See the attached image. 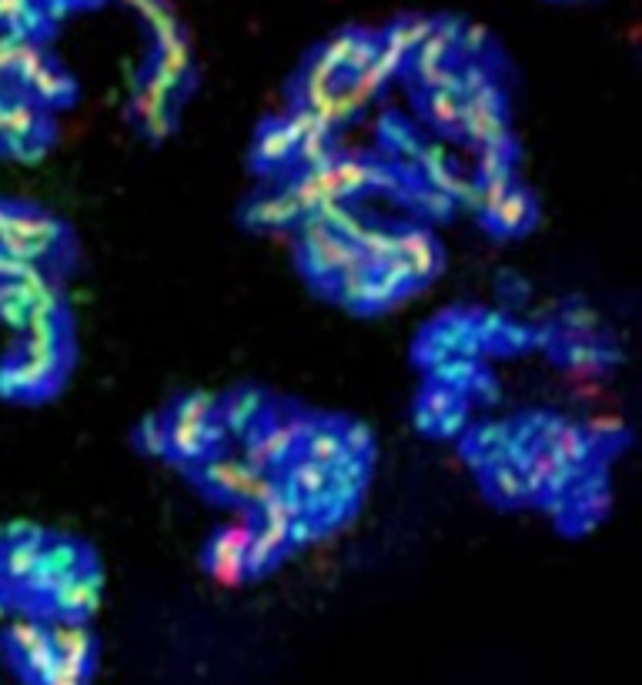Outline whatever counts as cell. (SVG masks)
<instances>
[{
	"mask_svg": "<svg viewBox=\"0 0 642 685\" xmlns=\"http://www.w3.org/2000/svg\"><path fill=\"white\" fill-rule=\"evenodd\" d=\"M462 104L465 97L459 87H445V91H432L425 94V117L435 131H455L459 134L462 124Z\"/></svg>",
	"mask_w": 642,
	"mask_h": 685,
	"instance_id": "obj_14",
	"label": "cell"
},
{
	"mask_svg": "<svg viewBox=\"0 0 642 685\" xmlns=\"http://www.w3.org/2000/svg\"><path fill=\"white\" fill-rule=\"evenodd\" d=\"M479 221L489 231H495V234H519V231H525L535 221V201H532V194L525 191L522 184H512V188L505 191L502 198L495 201Z\"/></svg>",
	"mask_w": 642,
	"mask_h": 685,
	"instance_id": "obj_4",
	"label": "cell"
},
{
	"mask_svg": "<svg viewBox=\"0 0 642 685\" xmlns=\"http://www.w3.org/2000/svg\"><path fill=\"white\" fill-rule=\"evenodd\" d=\"M301 455H308L311 462L318 465H335L338 458H345V442H342V422H321L315 418L305 435V442H301Z\"/></svg>",
	"mask_w": 642,
	"mask_h": 685,
	"instance_id": "obj_10",
	"label": "cell"
},
{
	"mask_svg": "<svg viewBox=\"0 0 642 685\" xmlns=\"http://www.w3.org/2000/svg\"><path fill=\"white\" fill-rule=\"evenodd\" d=\"M44 685H87V665L71 662V659H61V655H57L54 675Z\"/></svg>",
	"mask_w": 642,
	"mask_h": 685,
	"instance_id": "obj_20",
	"label": "cell"
},
{
	"mask_svg": "<svg viewBox=\"0 0 642 685\" xmlns=\"http://www.w3.org/2000/svg\"><path fill=\"white\" fill-rule=\"evenodd\" d=\"M44 545L41 542H14V545L0 548V579L7 585H24L31 579V572L37 569V562H41Z\"/></svg>",
	"mask_w": 642,
	"mask_h": 685,
	"instance_id": "obj_12",
	"label": "cell"
},
{
	"mask_svg": "<svg viewBox=\"0 0 642 685\" xmlns=\"http://www.w3.org/2000/svg\"><path fill=\"white\" fill-rule=\"evenodd\" d=\"M134 442L148 455L168 458V418H148V422H141L138 432H134Z\"/></svg>",
	"mask_w": 642,
	"mask_h": 685,
	"instance_id": "obj_18",
	"label": "cell"
},
{
	"mask_svg": "<svg viewBox=\"0 0 642 685\" xmlns=\"http://www.w3.org/2000/svg\"><path fill=\"white\" fill-rule=\"evenodd\" d=\"M47 635H51V645L61 659L91 665L94 639H91V632H87V625L74 622V619H61V622H54V629H47Z\"/></svg>",
	"mask_w": 642,
	"mask_h": 685,
	"instance_id": "obj_11",
	"label": "cell"
},
{
	"mask_svg": "<svg viewBox=\"0 0 642 685\" xmlns=\"http://www.w3.org/2000/svg\"><path fill=\"white\" fill-rule=\"evenodd\" d=\"M298 221H301V211L288 201L285 191L261 194V198L248 201L245 208V224L255 231H285V228H295Z\"/></svg>",
	"mask_w": 642,
	"mask_h": 685,
	"instance_id": "obj_7",
	"label": "cell"
},
{
	"mask_svg": "<svg viewBox=\"0 0 642 685\" xmlns=\"http://www.w3.org/2000/svg\"><path fill=\"white\" fill-rule=\"evenodd\" d=\"M415 422L432 438L462 435L469 428V395H459V391L432 381L415 401Z\"/></svg>",
	"mask_w": 642,
	"mask_h": 685,
	"instance_id": "obj_1",
	"label": "cell"
},
{
	"mask_svg": "<svg viewBox=\"0 0 642 685\" xmlns=\"http://www.w3.org/2000/svg\"><path fill=\"white\" fill-rule=\"evenodd\" d=\"M21 94L31 97L37 107H51V104H71L77 94V84L71 74L57 71L54 64H47L44 71H37L31 81L21 84Z\"/></svg>",
	"mask_w": 642,
	"mask_h": 685,
	"instance_id": "obj_8",
	"label": "cell"
},
{
	"mask_svg": "<svg viewBox=\"0 0 642 685\" xmlns=\"http://www.w3.org/2000/svg\"><path fill=\"white\" fill-rule=\"evenodd\" d=\"M285 468H288V475L281 485H285L288 492H295L301 502H305V508L328 488V468L311 462L308 455H291L285 462Z\"/></svg>",
	"mask_w": 642,
	"mask_h": 685,
	"instance_id": "obj_9",
	"label": "cell"
},
{
	"mask_svg": "<svg viewBox=\"0 0 642 685\" xmlns=\"http://www.w3.org/2000/svg\"><path fill=\"white\" fill-rule=\"evenodd\" d=\"M428 31H432V21H428V17H405V21H395L392 27H388V31L382 34V41L388 47H395L398 54L408 57L418 44L425 41Z\"/></svg>",
	"mask_w": 642,
	"mask_h": 685,
	"instance_id": "obj_16",
	"label": "cell"
},
{
	"mask_svg": "<svg viewBox=\"0 0 642 685\" xmlns=\"http://www.w3.org/2000/svg\"><path fill=\"white\" fill-rule=\"evenodd\" d=\"M265 411H268V395L258 388H241L231 391V395L218 405V418L221 425L228 428V435L245 438L251 435V428H258L265 422Z\"/></svg>",
	"mask_w": 642,
	"mask_h": 685,
	"instance_id": "obj_5",
	"label": "cell"
},
{
	"mask_svg": "<svg viewBox=\"0 0 642 685\" xmlns=\"http://www.w3.org/2000/svg\"><path fill=\"white\" fill-rule=\"evenodd\" d=\"M342 442H345V452L348 455L368 458V455H372L375 438H372V432H368L362 422H342Z\"/></svg>",
	"mask_w": 642,
	"mask_h": 685,
	"instance_id": "obj_19",
	"label": "cell"
},
{
	"mask_svg": "<svg viewBox=\"0 0 642 685\" xmlns=\"http://www.w3.org/2000/svg\"><path fill=\"white\" fill-rule=\"evenodd\" d=\"M251 535H255V528L225 525L208 542V548H204V569H208L214 579L225 582V585L245 582L248 579L245 552H248V545H251Z\"/></svg>",
	"mask_w": 642,
	"mask_h": 685,
	"instance_id": "obj_2",
	"label": "cell"
},
{
	"mask_svg": "<svg viewBox=\"0 0 642 685\" xmlns=\"http://www.w3.org/2000/svg\"><path fill=\"white\" fill-rule=\"evenodd\" d=\"M221 398L208 395V391H191V395H181L174 401L168 422H181V425H204L218 415Z\"/></svg>",
	"mask_w": 642,
	"mask_h": 685,
	"instance_id": "obj_15",
	"label": "cell"
},
{
	"mask_svg": "<svg viewBox=\"0 0 642 685\" xmlns=\"http://www.w3.org/2000/svg\"><path fill=\"white\" fill-rule=\"evenodd\" d=\"M489 495L495 498V502H502V505H522V502H529L532 498V488H529V478H525L522 468H515V465H492L489 472Z\"/></svg>",
	"mask_w": 642,
	"mask_h": 685,
	"instance_id": "obj_13",
	"label": "cell"
},
{
	"mask_svg": "<svg viewBox=\"0 0 642 685\" xmlns=\"http://www.w3.org/2000/svg\"><path fill=\"white\" fill-rule=\"evenodd\" d=\"M291 164H295V141L288 137L281 117H271L255 137V168L261 174H278Z\"/></svg>",
	"mask_w": 642,
	"mask_h": 685,
	"instance_id": "obj_6",
	"label": "cell"
},
{
	"mask_svg": "<svg viewBox=\"0 0 642 685\" xmlns=\"http://www.w3.org/2000/svg\"><path fill=\"white\" fill-rule=\"evenodd\" d=\"M47 602H51V612L61 615V619H84V615L97 612V605H101V572H97V565L87 562L81 572L64 579L47 595Z\"/></svg>",
	"mask_w": 642,
	"mask_h": 685,
	"instance_id": "obj_3",
	"label": "cell"
},
{
	"mask_svg": "<svg viewBox=\"0 0 642 685\" xmlns=\"http://www.w3.org/2000/svg\"><path fill=\"white\" fill-rule=\"evenodd\" d=\"M11 645L17 649L21 659H31V655L51 649V635H47L44 625H37L31 619H21L11 625Z\"/></svg>",
	"mask_w": 642,
	"mask_h": 685,
	"instance_id": "obj_17",
	"label": "cell"
}]
</instances>
